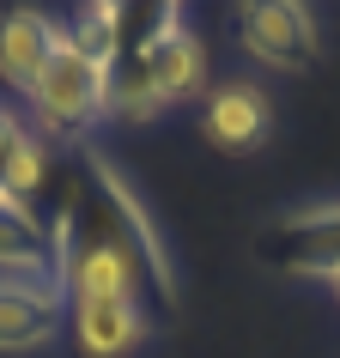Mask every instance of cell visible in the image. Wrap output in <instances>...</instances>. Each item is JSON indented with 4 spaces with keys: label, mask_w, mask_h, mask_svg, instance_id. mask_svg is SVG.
<instances>
[{
    "label": "cell",
    "mask_w": 340,
    "mask_h": 358,
    "mask_svg": "<svg viewBox=\"0 0 340 358\" xmlns=\"http://www.w3.org/2000/svg\"><path fill=\"white\" fill-rule=\"evenodd\" d=\"M55 219V249H61V298H122L158 316L170 303V262L152 231L140 194L115 176L104 152L79 146V164H61L55 189L43 201Z\"/></svg>",
    "instance_id": "1"
},
{
    "label": "cell",
    "mask_w": 340,
    "mask_h": 358,
    "mask_svg": "<svg viewBox=\"0 0 340 358\" xmlns=\"http://www.w3.org/2000/svg\"><path fill=\"white\" fill-rule=\"evenodd\" d=\"M31 115H37V134H61V140H79V134L104 122V103H110V67H97L92 55H79L67 43V24H61V49L49 55V67L31 85Z\"/></svg>",
    "instance_id": "2"
},
{
    "label": "cell",
    "mask_w": 340,
    "mask_h": 358,
    "mask_svg": "<svg viewBox=\"0 0 340 358\" xmlns=\"http://www.w3.org/2000/svg\"><path fill=\"white\" fill-rule=\"evenodd\" d=\"M237 43H243L249 61H262L274 73L316 67V49H322L316 19L298 0H249V6H237Z\"/></svg>",
    "instance_id": "3"
},
{
    "label": "cell",
    "mask_w": 340,
    "mask_h": 358,
    "mask_svg": "<svg viewBox=\"0 0 340 358\" xmlns=\"http://www.w3.org/2000/svg\"><path fill=\"white\" fill-rule=\"evenodd\" d=\"M255 255L274 273L328 280L340 267V201H328V207H298V213H285V219H274L255 237Z\"/></svg>",
    "instance_id": "4"
},
{
    "label": "cell",
    "mask_w": 340,
    "mask_h": 358,
    "mask_svg": "<svg viewBox=\"0 0 340 358\" xmlns=\"http://www.w3.org/2000/svg\"><path fill=\"white\" fill-rule=\"evenodd\" d=\"M61 273V249H55V219L37 201L0 189V280H24V285H55ZM61 292V285H55Z\"/></svg>",
    "instance_id": "5"
},
{
    "label": "cell",
    "mask_w": 340,
    "mask_h": 358,
    "mask_svg": "<svg viewBox=\"0 0 340 358\" xmlns=\"http://www.w3.org/2000/svg\"><path fill=\"white\" fill-rule=\"evenodd\" d=\"M267 134H274V103L255 79H225L219 92H207L201 140L213 152H255Z\"/></svg>",
    "instance_id": "6"
},
{
    "label": "cell",
    "mask_w": 340,
    "mask_h": 358,
    "mask_svg": "<svg viewBox=\"0 0 340 358\" xmlns=\"http://www.w3.org/2000/svg\"><path fill=\"white\" fill-rule=\"evenodd\" d=\"M134 61L146 67L152 92L164 97V110H170V103H189L194 92H207V49H201V37H194L183 19L164 24V31H158Z\"/></svg>",
    "instance_id": "7"
},
{
    "label": "cell",
    "mask_w": 340,
    "mask_h": 358,
    "mask_svg": "<svg viewBox=\"0 0 340 358\" xmlns=\"http://www.w3.org/2000/svg\"><path fill=\"white\" fill-rule=\"evenodd\" d=\"M67 322H73L79 358H128L152 328L146 310L122 303V298H73L67 303Z\"/></svg>",
    "instance_id": "8"
},
{
    "label": "cell",
    "mask_w": 340,
    "mask_h": 358,
    "mask_svg": "<svg viewBox=\"0 0 340 358\" xmlns=\"http://www.w3.org/2000/svg\"><path fill=\"white\" fill-rule=\"evenodd\" d=\"M61 322H67V298L55 285L0 280V352H37L61 334Z\"/></svg>",
    "instance_id": "9"
},
{
    "label": "cell",
    "mask_w": 340,
    "mask_h": 358,
    "mask_svg": "<svg viewBox=\"0 0 340 358\" xmlns=\"http://www.w3.org/2000/svg\"><path fill=\"white\" fill-rule=\"evenodd\" d=\"M55 49H61V19H49L37 6H19V13L0 19V79L19 97H31V85H37V73L49 67Z\"/></svg>",
    "instance_id": "10"
},
{
    "label": "cell",
    "mask_w": 340,
    "mask_h": 358,
    "mask_svg": "<svg viewBox=\"0 0 340 358\" xmlns=\"http://www.w3.org/2000/svg\"><path fill=\"white\" fill-rule=\"evenodd\" d=\"M104 115H110V122H158V115H164V97L152 92L146 67L134 55L110 67V103H104Z\"/></svg>",
    "instance_id": "11"
},
{
    "label": "cell",
    "mask_w": 340,
    "mask_h": 358,
    "mask_svg": "<svg viewBox=\"0 0 340 358\" xmlns=\"http://www.w3.org/2000/svg\"><path fill=\"white\" fill-rule=\"evenodd\" d=\"M322 285H328V298L340 303V267H334V273H328V280H322Z\"/></svg>",
    "instance_id": "12"
}]
</instances>
